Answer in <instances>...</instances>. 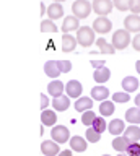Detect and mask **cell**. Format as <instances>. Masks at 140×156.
<instances>
[{"instance_id": "cell-33", "label": "cell", "mask_w": 140, "mask_h": 156, "mask_svg": "<svg viewBox=\"0 0 140 156\" xmlns=\"http://www.w3.org/2000/svg\"><path fill=\"white\" fill-rule=\"evenodd\" d=\"M113 3L119 12H125L130 8V0H113Z\"/></svg>"}, {"instance_id": "cell-1", "label": "cell", "mask_w": 140, "mask_h": 156, "mask_svg": "<svg viewBox=\"0 0 140 156\" xmlns=\"http://www.w3.org/2000/svg\"><path fill=\"white\" fill-rule=\"evenodd\" d=\"M129 44H132V37H130V33L127 29H117V31H114L113 46L116 51H124Z\"/></svg>"}, {"instance_id": "cell-17", "label": "cell", "mask_w": 140, "mask_h": 156, "mask_svg": "<svg viewBox=\"0 0 140 156\" xmlns=\"http://www.w3.org/2000/svg\"><path fill=\"white\" fill-rule=\"evenodd\" d=\"M74 107H75V111L81 112V114L86 111H91V107H93V98H86V96L78 98V99L75 101Z\"/></svg>"}, {"instance_id": "cell-42", "label": "cell", "mask_w": 140, "mask_h": 156, "mask_svg": "<svg viewBox=\"0 0 140 156\" xmlns=\"http://www.w3.org/2000/svg\"><path fill=\"white\" fill-rule=\"evenodd\" d=\"M135 106H137V107H140V93H138L137 96H135Z\"/></svg>"}, {"instance_id": "cell-30", "label": "cell", "mask_w": 140, "mask_h": 156, "mask_svg": "<svg viewBox=\"0 0 140 156\" xmlns=\"http://www.w3.org/2000/svg\"><path fill=\"white\" fill-rule=\"evenodd\" d=\"M95 120H96V114L93 111H86V112H83V115H81V124L85 127H93Z\"/></svg>"}, {"instance_id": "cell-8", "label": "cell", "mask_w": 140, "mask_h": 156, "mask_svg": "<svg viewBox=\"0 0 140 156\" xmlns=\"http://www.w3.org/2000/svg\"><path fill=\"white\" fill-rule=\"evenodd\" d=\"M81 91H83V86H81V83L78 80H70L65 85V93L69 98L78 99V98H81Z\"/></svg>"}, {"instance_id": "cell-4", "label": "cell", "mask_w": 140, "mask_h": 156, "mask_svg": "<svg viewBox=\"0 0 140 156\" xmlns=\"http://www.w3.org/2000/svg\"><path fill=\"white\" fill-rule=\"evenodd\" d=\"M51 136H52V140L56 141V143H67L72 136H70V132L69 129H67L65 125H56V127H52V130H51Z\"/></svg>"}, {"instance_id": "cell-38", "label": "cell", "mask_w": 140, "mask_h": 156, "mask_svg": "<svg viewBox=\"0 0 140 156\" xmlns=\"http://www.w3.org/2000/svg\"><path fill=\"white\" fill-rule=\"evenodd\" d=\"M132 47H134V51L140 52V33L135 34V37L132 39Z\"/></svg>"}, {"instance_id": "cell-7", "label": "cell", "mask_w": 140, "mask_h": 156, "mask_svg": "<svg viewBox=\"0 0 140 156\" xmlns=\"http://www.w3.org/2000/svg\"><path fill=\"white\" fill-rule=\"evenodd\" d=\"M42 156H59L60 153V145L56 143L54 140H44L41 143Z\"/></svg>"}, {"instance_id": "cell-31", "label": "cell", "mask_w": 140, "mask_h": 156, "mask_svg": "<svg viewBox=\"0 0 140 156\" xmlns=\"http://www.w3.org/2000/svg\"><path fill=\"white\" fill-rule=\"evenodd\" d=\"M130 101V94L129 93H125V91H117V93H114L113 94V102L116 104V102H129Z\"/></svg>"}, {"instance_id": "cell-35", "label": "cell", "mask_w": 140, "mask_h": 156, "mask_svg": "<svg viewBox=\"0 0 140 156\" xmlns=\"http://www.w3.org/2000/svg\"><path fill=\"white\" fill-rule=\"evenodd\" d=\"M57 62H59V68L62 73H69L72 70V63L69 60H57Z\"/></svg>"}, {"instance_id": "cell-34", "label": "cell", "mask_w": 140, "mask_h": 156, "mask_svg": "<svg viewBox=\"0 0 140 156\" xmlns=\"http://www.w3.org/2000/svg\"><path fill=\"white\" fill-rule=\"evenodd\" d=\"M127 156H140V143H130L127 151H125Z\"/></svg>"}, {"instance_id": "cell-26", "label": "cell", "mask_w": 140, "mask_h": 156, "mask_svg": "<svg viewBox=\"0 0 140 156\" xmlns=\"http://www.w3.org/2000/svg\"><path fill=\"white\" fill-rule=\"evenodd\" d=\"M114 111H116V104L113 101H103L99 104V114L103 115V117H111L114 114Z\"/></svg>"}, {"instance_id": "cell-10", "label": "cell", "mask_w": 140, "mask_h": 156, "mask_svg": "<svg viewBox=\"0 0 140 156\" xmlns=\"http://www.w3.org/2000/svg\"><path fill=\"white\" fill-rule=\"evenodd\" d=\"M81 26H80V21L77 16H67L64 18V23H62V31H64V34H70L72 31H78Z\"/></svg>"}, {"instance_id": "cell-16", "label": "cell", "mask_w": 140, "mask_h": 156, "mask_svg": "<svg viewBox=\"0 0 140 156\" xmlns=\"http://www.w3.org/2000/svg\"><path fill=\"white\" fill-rule=\"evenodd\" d=\"M77 44H78L77 37H74L72 34H64V36H62V52H65V54L74 52Z\"/></svg>"}, {"instance_id": "cell-28", "label": "cell", "mask_w": 140, "mask_h": 156, "mask_svg": "<svg viewBox=\"0 0 140 156\" xmlns=\"http://www.w3.org/2000/svg\"><path fill=\"white\" fill-rule=\"evenodd\" d=\"M41 31L42 33H57L59 28H57V24L52 21V20H42L41 21Z\"/></svg>"}, {"instance_id": "cell-29", "label": "cell", "mask_w": 140, "mask_h": 156, "mask_svg": "<svg viewBox=\"0 0 140 156\" xmlns=\"http://www.w3.org/2000/svg\"><path fill=\"white\" fill-rule=\"evenodd\" d=\"M85 138L90 141V143H98V141L101 140V133L99 132H96L93 127H88L85 132Z\"/></svg>"}, {"instance_id": "cell-19", "label": "cell", "mask_w": 140, "mask_h": 156, "mask_svg": "<svg viewBox=\"0 0 140 156\" xmlns=\"http://www.w3.org/2000/svg\"><path fill=\"white\" fill-rule=\"evenodd\" d=\"M124 138L129 141V143H138L140 140V129L138 125H130L125 129L124 132Z\"/></svg>"}, {"instance_id": "cell-25", "label": "cell", "mask_w": 140, "mask_h": 156, "mask_svg": "<svg viewBox=\"0 0 140 156\" xmlns=\"http://www.w3.org/2000/svg\"><path fill=\"white\" fill-rule=\"evenodd\" d=\"M129 141L124 138V135H120V136H114V140H113V148L117 151V153H125L129 148Z\"/></svg>"}, {"instance_id": "cell-23", "label": "cell", "mask_w": 140, "mask_h": 156, "mask_svg": "<svg viewBox=\"0 0 140 156\" xmlns=\"http://www.w3.org/2000/svg\"><path fill=\"white\" fill-rule=\"evenodd\" d=\"M122 90L125 93H134V91H137L138 90V78H135V76H125L124 80H122Z\"/></svg>"}, {"instance_id": "cell-22", "label": "cell", "mask_w": 140, "mask_h": 156, "mask_svg": "<svg viewBox=\"0 0 140 156\" xmlns=\"http://www.w3.org/2000/svg\"><path fill=\"white\" fill-rule=\"evenodd\" d=\"M125 120L129 122L130 125H138L140 124V107H130V109L125 111Z\"/></svg>"}, {"instance_id": "cell-3", "label": "cell", "mask_w": 140, "mask_h": 156, "mask_svg": "<svg viewBox=\"0 0 140 156\" xmlns=\"http://www.w3.org/2000/svg\"><path fill=\"white\" fill-rule=\"evenodd\" d=\"M77 41L81 47H90L96 39H95V29L90 26H81L77 31Z\"/></svg>"}, {"instance_id": "cell-41", "label": "cell", "mask_w": 140, "mask_h": 156, "mask_svg": "<svg viewBox=\"0 0 140 156\" xmlns=\"http://www.w3.org/2000/svg\"><path fill=\"white\" fill-rule=\"evenodd\" d=\"M44 13L47 15V8L44 7V3H41V15H42V16H44Z\"/></svg>"}, {"instance_id": "cell-2", "label": "cell", "mask_w": 140, "mask_h": 156, "mask_svg": "<svg viewBox=\"0 0 140 156\" xmlns=\"http://www.w3.org/2000/svg\"><path fill=\"white\" fill-rule=\"evenodd\" d=\"M91 10H93V5H91L88 0H75L74 5H72V12H74V16H77L78 20H85L90 16Z\"/></svg>"}, {"instance_id": "cell-13", "label": "cell", "mask_w": 140, "mask_h": 156, "mask_svg": "<svg viewBox=\"0 0 140 156\" xmlns=\"http://www.w3.org/2000/svg\"><path fill=\"white\" fill-rule=\"evenodd\" d=\"M64 91H65V85L60 80H52L49 85H47V93H49L52 98L62 96V94H64Z\"/></svg>"}, {"instance_id": "cell-39", "label": "cell", "mask_w": 140, "mask_h": 156, "mask_svg": "<svg viewBox=\"0 0 140 156\" xmlns=\"http://www.w3.org/2000/svg\"><path fill=\"white\" fill-rule=\"evenodd\" d=\"M91 65H93L95 70H98V68H103L106 65V62L104 60H91Z\"/></svg>"}, {"instance_id": "cell-40", "label": "cell", "mask_w": 140, "mask_h": 156, "mask_svg": "<svg viewBox=\"0 0 140 156\" xmlns=\"http://www.w3.org/2000/svg\"><path fill=\"white\" fill-rule=\"evenodd\" d=\"M59 156H74V154H72V150H62Z\"/></svg>"}, {"instance_id": "cell-15", "label": "cell", "mask_w": 140, "mask_h": 156, "mask_svg": "<svg viewBox=\"0 0 140 156\" xmlns=\"http://www.w3.org/2000/svg\"><path fill=\"white\" fill-rule=\"evenodd\" d=\"M69 106H70V98L67 94H62V96L52 99V107H54V111H57V112L67 111V109H69Z\"/></svg>"}, {"instance_id": "cell-20", "label": "cell", "mask_w": 140, "mask_h": 156, "mask_svg": "<svg viewBox=\"0 0 140 156\" xmlns=\"http://www.w3.org/2000/svg\"><path fill=\"white\" fill-rule=\"evenodd\" d=\"M91 98H93V101H106L109 98V90L103 85L99 86H95L93 90H91Z\"/></svg>"}, {"instance_id": "cell-11", "label": "cell", "mask_w": 140, "mask_h": 156, "mask_svg": "<svg viewBox=\"0 0 140 156\" xmlns=\"http://www.w3.org/2000/svg\"><path fill=\"white\" fill-rule=\"evenodd\" d=\"M86 138H83V136L80 135H74L70 138V150L72 151H77V153H83V151L88 148V143H86Z\"/></svg>"}, {"instance_id": "cell-32", "label": "cell", "mask_w": 140, "mask_h": 156, "mask_svg": "<svg viewBox=\"0 0 140 156\" xmlns=\"http://www.w3.org/2000/svg\"><path fill=\"white\" fill-rule=\"evenodd\" d=\"M93 129L99 133H103L104 130H108V124H106L104 117H96V120L93 122Z\"/></svg>"}, {"instance_id": "cell-44", "label": "cell", "mask_w": 140, "mask_h": 156, "mask_svg": "<svg viewBox=\"0 0 140 156\" xmlns=\"http://www.w3.org/2000/svg\"><path fill=\"white\" fill-rule=\"evenodd\" d=\"M54 2H56V3H60V2H64V0H54Z\"/></svg>"}, {"instance_id": "cell-18", "label": "cell", "mask_w": 140, "mask_h": 156, "mask_svg": "<svg viewBox=\"0 0 140 156\" xmlns=\"http://www.w3.org/2000/svg\"><path fill=\"white\" fill-rule=\"evenodd\" d=\"M41 124L46 125V127H56V124H57L56 111H49V109L42 111L41 112Z\"/></svg>"}, {"instance_id": "cell-5", "label": "cell", "mask_w": 140, "mask_h": 156, "mask_svg": "<svg viewBox=\"0 0 140 156\" xmlns=\"http://www.w3.org/2000/svg\"><path fill=\"white\" fill-rule=\"evenodd\" d=\"M93 12L98 13L99 16H106V15H109L113 12V0H93Z\"/></svg>"}, {"instance_id": "cell-36", "label": "cell", "mask_w": 140, "mask_h": 156, "mask_svg": "<svg viewBox=\"0 0 140 156\" xmlns=\"http://www.w3.org/2000/svg\"><path fill=\"white\" fill-rule=\"evenodd\" d=\"M130 12L134 15H138L140 13V0H130Z\"/></svg>"}, {"instance_id": "cell-24", "label": "cell", "mask_w": 140, "mask_h": 156, "mask_svg": "<svg viewBox=\"0 0 140 156\" xmlns=\"http://www.w3.org/2000/svg\"><path fill=\"white\" fill-rule=\"evenodd\" d=\"M111 78V70L108 67H103V68H98V70H95L93 73V80L96 83H99V85H103V83H106Z\"/></svg>"}, {"instance_id": "cell-9", "label": "cell", "mask_w": 140, "mask_h": 156, "mask_svg": "<svg viewBox=\"0 0 140 156\" xmlns=\"http://www.w3.org/2000/svg\"><path fill=\"white\" fill-rule=\"evenodd\" d=\"M124 29H127L129 33H140V16L138 15H127L124 20Z\"/></svg>"}, {"instance_id": "cell-46", "label": "cell", "mask_w": 140, "mask_h": 156, "mask_svg": "<svg viewBox=\"0 0 140 156\" xmlns=\"http://www.w3.org/2000/svg\"><path fill=\"white\" fill-rule=\"evenodd\" d=\"M103 156H111V154H103Z\"/></svg>"}, {"instance_id": "cell-43", "label": "cell", "mask_w": 140, "mask_h": 156, "mask_svg": "<svg viewBox=\"0 0 140 156\" xmlns=\"http://www.w3.org/2000/svg\"><path fill=\"white\" fill-rule=\"evenodd\" d=\"M135 70H137V73L140 75V60H137V62H135Z\"/></svg>"}, {"instance_id": "cell-27", "label": "cell", "mask_w": 140, "mask_h": 156, "mask_svg": "<svg viewBox=\"0 0 140 156\" xmlns=\"http://www.w3.org/2000/svg\"><path fill=\"white\" fill-rule=\"evenodd\" d=\"M96 46H98L99 52H103V54H114L116 52L114 46H113V44H109L104 37H98V39H96Z\"/></svg>"}, {"instance_id": "cell-37", "label": "cell", "mask_w": 140, "mask_h": 156, "mask_svg": "<svg viewBox=\"0 0 140 156\" xmlns=\"http://www.w3.org/2000/svg\"><path fill=\"white\" fill-rule=\"evenodd\" d=\"M49 104H52V102L49 101V98H47L44 93H41V111H46Z\"/></svg>"}, {"instance_id": "cell-12", "label": "cell", "mask_w": 140, "mask_h": 156, "mask_svg": "<svg viewBox=\"0 0 140 156\" xmlns=\"http://www.w3.org/2000/svg\"><path fill=\"white\" fill-rule=\"evenodd\" d=\"M125 129H127V127H125L122 119H113L109 122V125H108L109 133H113L114 136H120L125 132Z\"/></svg>"}, {"instance_id": "cell-45", "label": "cell", "mask_w": 140, "mask_h": 156, "mask_svg": "<svg viewBox=\"0 0 140 156\" xmlns=\"http://www.w3.org/2000/svg\"><path fill=\"white\" fill-rule=\"evenodd\" d=\"M117 156H127V154H125V153H119Z\"/></svg>"}, {"instance_id": "cell-6", "label": "cell", "mask_w": 140, "mask_h": 156, "mask_svg": "<svg viewBox=\"0 0 140 156\" xmlns=\"http://www.w3.org/2000/svg\"><path fill=\"white\" fill-rule=\"evenodd\" d=\"M91 28L95 29V33L106 34V33H109L111 29H113V23H111V20L108 16H98L93 21V26Z\"/></svg>"}, {"instance_id": "cell-14", "label": "cell", "mask_w": 140, "mask_h": 156, "mask_svg": "<svg viewBox=\"0 0 140 156\" xmlns=\"http://www.w3.org/2000/svg\"><path fill=\"white\" fill-rule=\"evenodd\" d=\"M44 73L49 78H59V75H60V68H59V62L57 60H47L46 63H44Z\"/></svg>"}, {"instance_id": "cell-21", "label": "cell", "mask_w": 140, "mask_h": 156, "mask_svg": "<svg viewBox=\"0 0 140 156\" xmlns=\"http://www.w3.org/2000/svg\"><path fill=\"white\" fill-rule=\"evenodd\" d=\"M47 16H49V20H59L64 16V8H62L60 3H51L49 7H47Z\"/></svg>"}]
</instances>
